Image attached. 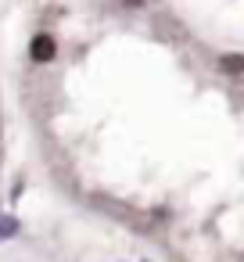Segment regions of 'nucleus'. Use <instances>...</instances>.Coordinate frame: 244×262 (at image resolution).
Instances as JSON below:
<instances>
[{
    "mask_svg": "<svg viewBox=\"0 0 244 262\" xmlns=\"http://www.w3.org/2000/svg\"><path fill=\"white\" fill-rule=\"evenodd\" d=\"M29 58H33L36 65H51V61L58 58V40H54L51 33H36L33 43H29Z\"/></svg>",
    "mask_w": 244,
    "mask_h": 262,
    "instance_id": "1",
    "label": "nucleus"
},
{
    "mask_svg": "<svg viewBox=\"0 0 244 262\" xmlns=\"http://www.w3.org/2000/svg\"><path fill=\"white\" fill-rule=\"evenodd\" d=\"M215 69H219L223 76H233V79H240V76H244V54H237V51H226V54H219V58H215Z\"/></svg>",
    "mask_w": 244,
    "mask_h": 262,
    "instance_id": "2",
    "label": "nucleus"
},
{
    "mask_svg": "<svg viewBox=\"0 0 244 262\" xmlns=\"http://www.w3.org/2000/svg\"><path fill=\"white\" fill-rule=\"evenodd\" d=\"M18 233V219L15 215H0V241H8Z\"/></svg>",
    "mask_w": 244,
    "mask_h": 262,
    "instance_id": "3",
    "label": "nucleus"
},
{
    "mask_svg": "<svg viewBox=\"0 0 244 262\" xmlns=\"http://www.w3.org/2000/svg\"><path fill=\"white\" fill-rule=\"evenodd\" d=\"M119 4H122L126 11H140V8L147 4V0H119Z\"/></svg>",
    "mask_w": 244,
    "mask_h": 262,
    "instance_id": "4",
    "label": "nucleus"
}]
</instances>
